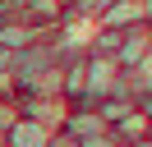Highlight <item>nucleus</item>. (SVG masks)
<instances>
[{
  "instance_id": "nucleus-1",
  "label": "nucleus",
  "mask_w": 152,
  "mask_h": 147,
  "mask_svg": "<svg viewBox=\"0 0 152 147\" xmlns=\"http://www.w3.org/2000/svg\"><path fill=\"white\" fill-rule=\"evenodd\" d=\"M148 55H152V28H148V23L124 28V32H120V46H115V64L129 74V69H138Z\"/></svg>"
},
{
  "instance_id": "nucleus-2",
  "label": "nucleus",
  "mask_w": 152,
  "mask_h": 147,
  "mask_svg": "<svg viewBox=\"0 0 152 147\" xmlns=\"http://www.w3.org/2000/svg\"><path fill=\"white\" fill-rule=\"evenodd\" d=\"M56 133V129H46L42 119H28V115H19L10 129H5V138L0 143L5 147H46V138Z\"/></svg>"
}]
</instances>
